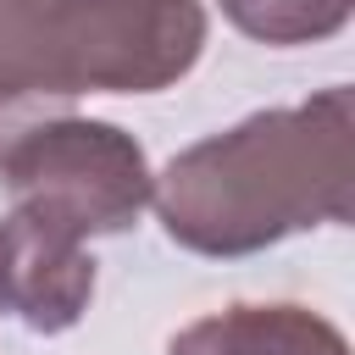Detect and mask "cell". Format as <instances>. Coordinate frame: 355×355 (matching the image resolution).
Wrapping results in <instances>:
<instances>
[{"label": "cell", "mask_w": 355, "mask_h": 355, "mask_svg": "<svg viewBox=\"0 0 355 355\" xmlns=\"http://www.w3.org/2000/svg\"><path fill=\"white\" fill-rule=\"evenodd\" d=\"M222 17L261 44H322L349 28L355 0H222Z\"/></svg>", "instance_id": "8992f818"}, {"label": "cell", "mask_w": 355, "mask_h": 355, "mask_svg": "<svg viewBox=\"0 0 355 355\" xmlns=\"http://www.w3.org/2000/svg\"><path fill=\"white\" fill-rule=\"evenodd\" d=\"M94 300V255L89 239L28 205L11 200L0 216V311H11L33 333H67L83 322Z\"/></svg>", "instance_id": "277c9868"}, {"label": "cell", "mask_w": 355, "mask_h": 355, "mask_svg": "<svg viewBox=\"0 0 355 355\" xmlns=\"http://www.w3.org/2000/svg\"><path fill=\"white\" fill-rule=\"evenodd\" d=\"M355 189V100L349 83L255 111L155 172V216L172 244L216 261L272 250L294 233L349 222Z\"/></svg>", "instance_id": "6da1fadb"}, {"label": "cell", "mask_w": 355, "mask_h": 355, "mask_svg": "<svg viewBox=\"0 0 355 355\" xmlns=\"http://www.w3.org/2000/svg\"><path fill=\"white\" fill-rule=\"evenodd\" d=\"M205 33L200 0H0V105L172 89Z\"/></svg>", "instance_id": "7a4b0ae2"}, {"label": "cell", "mask_w": 355, "mask_h": 355, "mask_svg": "<svg viewBox=\"0 0 355 355\" xmlns=\"http://www.w3.org/2000/svg\"><path fill=\"white\" fill-rule=\"evenodd\" d=\"M166 355H349L344 333L311 305H227L189 322Z\"/></svg>", "instance_id": "5b68a950"}, {"label": "cell", "mask_w": 355, "mask_h": 355, "mask_svg": "<svg viewBox=\"0 0 355 355\" xmlns=\"http://www.w3.org/2000/svg\"><path fill=\"white\" fill-rule=\"evenodd\" d=\"M0 189L28 200L83 239L128 233L155 194L150 155L133 133L100 116H50L11 133L0 150Z\"/></svg>", "instance_id": "3957f363"}]
</instances>
